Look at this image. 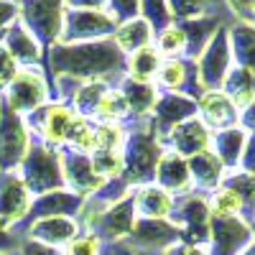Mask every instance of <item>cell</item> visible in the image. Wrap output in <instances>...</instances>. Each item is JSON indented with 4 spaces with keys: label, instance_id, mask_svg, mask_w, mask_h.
Wrapping results in <instances>:
<instances>
[{
    "label": "cell",
    "instance_id": "ee69618b",
    "mask_svg": "<svg viewBox=\"0 0 255 255\" xmlns=\"http://www.w3.org/2000/svg\"><path fill=\"white\" fill-rule=\"evenodd\" d=\"M18 255H64V253H59L56 248H49L44 243H36V240L26 238L23 243L18 245Z\"/></svg>",
    "mask_w": 255,
    "mask_h": 255
},
{
    "label": "cell",
    "instance_id": "ffe728a7",
    "mask_svg": "<svg viewBox=\"0 0 255 255\" xmlns=\"http://www.w3.org/2000/svg\"><path fill=\"white\" fill-rule=\"evenodd\" d=\"M0 44L8 49V54L15 59L18 67L23 64V69H38L41 64H44V49L36 44V38L23 28L20 20H15V23L8 28V33L3 36Z\"/></svg>",
    "mask_w": 255,
    "mask_h": 255
},
{
    "label": "cell",
    "instance_id": "4dcf8cb0",
    "mask_svg": "<svg viewBox=\"0 0 255 255\" xmlns=\"http://www.w3.org/2000/svg\"><path fill=\"white\" fill-rule=\"evenodd\" d=\"M222 92L230 97V102L235 108H248V105L255 100V74L248 69H230V74L225 77Z\"/></svg>",
    "mask_w": 255,
    "mask_h": 255
},
{
    "label": "cell",
    "instance_id": "ab89813d",
    "mask_svg": "<svg viewBox=\"0 0 255 255\" xmlns=\"http://www.w3.org/2000/svg\"><path fill=\"white\" fill-rule=\"evenodd\" d=\"M105 13L120 26V23H125V20L140 15V0H110Z\"/></svg>",
    "mask_w": 255,
    "mask_h": 255
},
{
    "label": "cell",
    "instance_id": "836d02e7",
    "mask_svg": "<svg viewBox=\"0 0 255 255\" xmlns=\"http://www.w3.org/2000/svg\"><path fill=\"white\" fill-rule=\"evenodd\" d=\"M140 18L153 28V33H161L163 28L174 26V15L168 10V0H140Z\"/></svg>",
    "mask_w": 255,
    "mask_h": 255
},
{
    "label": "cell",
    "instance_id": "4fadbf2b",
    "mask_svg": "<svg viewBox=\"0 0 255 255\" xmlns=\"http://www.w3.org/2000/svg\"><path fill=\"white\" fill-rule=\"evenodd\" d=\"M194 115H197V100L194 97L181 95V92H163V95H158V102L151 113L148 128H151V133L161 143L176 125L191 120Z\"/></svg>",
    "mask_w": 255,
    "mask_h": 255
},
{
    "label": "cell",
    "instance_id": "9f6ffc18",
    "mask_svg": "<svg viewBox=\"0 0 255 255\" xmlns=\"http://www.w3.org/2000/svg\"><path fill=\"white\" fill-rule=\"evenodd\" d=\"M13 3H23V0H13Z\"/></svg>",
    "mask_w": 255,
    "mask_h": 255
},
{
    "label": "cell",
    "instance_id": "7bdbcfd3",
    "mask_svg": "<svg viewBox=\"0 0 255 255\" xmlns=\"http://www.w3.org/2000/svg\"><path fill=\"white\" fill-rule=\"evenodd\" d=\"M18 20V3L13 0H0V41L8 33V28Z\"/></svg>",
    "mask_w": 255,
    "mask_h": 255
},
{
    "label": "cell",
    "instance_id": "4316f807",
    "mask_svg": "<svg viewBox=\"0 0 255 255\" xmlns=\"http://www.w3.org/2000/svg\"><path fill=\"white\" fill-rule=\"evenodd\" d=\"M227 38H230L232 59L238 61V67L255 74V26L248 23V20L235 23L232 28H227Z\"/></svg>",
    "mask_w": 255,
    "mask_h": 255
},
{
    "label": "cell",
    "instance_id": "8992f818",
    "mask_svg": "<svg viewBox=\"0 0 255 255\" xmlns=\"http://www.w3.org/2000/svg\"><path fill=\"white\" fill-rule=\"evenodd\" d=\"M49 95H51V84L46 74H41V69H18L15 79L3 92V105L13 113L28 118L38 108H44Z\"/></svg>",
    "mask_w": 255,
    "mask_h": 255
},
{
    "label": "cell",
    "instance_id": "60d3db41",
    "mask_svg": "<svg viewBox=\"0 0 255 255\" xmlns=\"http://www.w3.org/2000/svg\"><path fill=\"white\" fill-rule=\"evenodd\" d=\"M102 253V240L92 232H84V235H77L69 245L64 255H100Z\"/></svg>",
    "mask_w": 255,
    "mask_h": 255
},
{
    "label": "cell",
    "instance_id": "30bf717a",
    "mask_svg": "<svg viewBox=\"0 0 255 255\" xmlns=\"http://www.w3.org/2000/svg\"><path fill=\"white\" fill-rule=\"evenodd\" d=\"M118 23L105 10H64V28L59 44H87L113 38Z\"/></svg>",
    "mask_w": 255,
    "mask_h": 255
},
{
    "label": "cell",
    "instance_id": "6da1fadb",
    "mask_svg": "<svg viewBox=\"0 0 255 255\" xmlns=\"http://www.w3.org/2000/svg\"><path fill=\"white\" fill-rule=\"evenodd\" d=\"M44 67L49 69L51 95L54 79H67L74 84L108 82L118 87L128 69V56L115 46L113 38L87 41V44H56L44 54Z\"/></svg>",
    "mask_w": 255,
    "mask_h": 255
},
{
    "label": "cell",
    "instance_id": "603a6c76",
    "mask_svg": "<svg viewBox=\"0 0 255 255\" xmlns=\"http://www.w3.org/2000/svg\"><path fill=\"white\" fill-rule=\"evenodd\" d=\"M133 207H135V217L168 220L171 207H174V197L156 184H143L133 189Z\"/></svg>",
    "mask_w": 255,
    "mask_h": 255
},
{
    "label": "cell",
    "instance_id": "11a10c76",
    "mask_svg": "<svg viewBox=\"0 0 255 255\" xmlns=\"http://www.w3.org/2000/svg\"><path fill=\"white\" fill-rule=\"evenodd\" d=\"M250 230H253V240H255V222H250Z\"/></svg>",
    "mask_w": 255,
    "mask_h": 255
},
{
    "label": "cell",
    "instance_id": "e0dca14e",
    "mask_svg": "<svg viewBox=\"0 0 255 255\" xmlns=\"http://www.w3.org/2000/svg\"><path fill=\"white\" fill-rule=\"evenodd\" d=\"M82 204H84V197L74 194L69 189L46 191V194H41V197H33L28 217H26V227L36 220H44V217H74L77 220Z\"/></svg>",
    "mask_w": 255,
    "mask_h": 255
},
{
    "label": "cell",
    "instance_id": "52a82bcc",
    "mask_svg": "<svg viewBox=\"0 0 255 255\" xmlns=\"http://www.w3.org/2000/svg\"><path fill=\"white\" fill-rule=\"evenodd\" d=\"M31 130L26 118L0 102V171H18L31 148Z\"/></svg>",
    "mask_w": 255,
    "mask_h": 255
},
{
    "label": "cell",
    "instance_id": "d6a6232c",
    "mask_svg": "<svg viewBox=\"0 0 255 255\" xmlns=\"http://www.w3.org/2000/svg\"><path fill=\"white\" fill-rule=\"evenodd\" d=\"M222 186L235 191L238 199H240V207L245 212V222H255V174H248V171H238V174H230V176H222Z\"/></svg>",
    "mask_w": 255,
    "mask_h": 255
},
{
    "label": "cell",
    "instance_id": "484cf974",
    "mask_svg": "<svg viewBox=\"0 0 255 255\" xmlns=\"http://www.w3.org/2000/svg\"><path fill=\"white\" fill-rule=\"evenodd\" d=\"M153 28L145 23V20L138 15V18H130V20H125V23H120L113 33V41H115V46L125 54V56H130L133 51L138 49H145V46H153Z\"/></svg>",
    "mask_w": 255,
    "mask_h": 255
},
{
    "label": "cell",
    "instance_id": "d6986e66",
    "mask_svg": "<svg viewBox=\"0 0 255 255\" xmlns=\"http://www.w3.org/2000/svg\"><path fill=\"white\" fill-rule=\"evenodd\" d=\"M197 113L202 115L204 128H212L215 133L227 130V128H235L238 125V108L230 102V97L217 90V92H204L197 100Z\"/></svg>",
    "mask_w": 255,
    "mask_h": 255
},
{
    "label": "cell",
    "instance_id": "d4e9b609",
    "mask_svg": "<svg viewBox=\"0 0 255 255\" xmlns=\"http://www.w3.org/2000/svg\"><path fill=\"white\" fill-rule=\"evenodd\" d=\"M179 28L184 31V38H186V51H184V56H186L189 61H197L199 54L207 49V44L212 41V36L220 31V20L202 15V18L184 20V23H179Z\"/></svg>",
    "mask_w": 255,
    "mask_h": 255
},
{
    "label": "cell",
    "instance_id": "2e32d148",
    "mask_svg": "<svg viewBox=\"0 0 255 255\" xmlns=\"http://www.w3.org/2000/svg\"><path fill=\"white\" fill-rule=\"evenodd\" d=\"M253 243V230L240 217H212L207 255H240Z\"/></svg>",
    "mask_w": 255,
    "mask_h": 255
},
{
    "label": "cell",
    "instance_id": "9c48e42d",
    "mask_svg": "<svg viewBox=\"0 0 255 255\" xmlns=\"http://www.w3.org/2000/svg\"><path fill=\"white\" fill-rule=\"evenodd\" d=\"M168 222H174L181 230V243L202 248L209 243V225H212V212L209 204L202 197H189L184 194L179 202L174 199Z\"/></svg>",
    "mask_w": 255,
    "mask_h": 255
},
{
    "label": "cell",
    "instance_id": "db71d44e",
    "mask_svg": "<svg viewBox=\"0 0 255 255\" xmlns=\"http://www.w3.org/2000/svg\"><path fill=\"white\" fill-rule=\"evenodd\" d=\"M250 15H255V0H253V5H250V10H248V18Z\"/></svg>",
    "mask_w": 255,
    "mask_h": 255
},
{
    "label": "cell",
    "instance_id": "83f0119b",
    "mask_svg": "<svg viewBox=\"0 0 255 255\" xmlns=\"http://www.w3.org/2000/svg\"><path fill=\"white\" fill-rule=\"evenodd\" d=\"M245 130L243 128H227V130H220L209 138L212 143V153L220 158V163L225 168H235L240 163L243 148H245Z\"/></svg>",
    "mask_w": 255,
    "mask_h": 255
},
{
    "label": "cell",
    "instance_id": "7c38bea8",
    "mask_svg": "<svg viewBox=\"0 0 255 255\" xmlns=\"http://www.w3.org/2000/svg\"><path fill=\"white\" fill-rule=\"evenodd\" d=\"M59 161H61L64 186H67L69 191H74V194L87 199V197L95 194V191L102 189L105 179L97 176L90 153L77 151V148H72V145H64V148H59Z\"/></svg>",
    "mask_w": 255,
    "mask_h": 255
},
{
    "label": "cell",
    "instance_id": "7dc6e473",
    "mask_svg": "<svg viewBox=\"0 0 255 255\" xmlns=\"http://www.w3.org/2000/svg\"><path fill=\"white\" fill-rule=\"evenodd\" d=\"M18 245L20 243L13 238V232L0 227V255H15L18 253Z\"/></svg>",
    "mask_w": 255,
    "mask_h": 255
},
{
    "label": "cell",
    "instance_id": "8d00e7d4",
    "mask_svg": "<svg viewBox=\"0 0 255 255\" xmlns=\"http://www.w3.org/2000/svg\"><path fill=\"white\" fill-rule=\"evenodd\" d=\"M90 158H92L97 176H102L105 181L123 176V153L120 151H92Z\"/></svg>",
    "mask_w": 255,
    "mask_h": 255
},
{
    "label": "cell",
    "instance_id": "74e56055",
    "mask_svg": "<svg viewBox=\"0 0 255 255\" xmlns=\"http://www.w3.org/2000/svg\"><path fill=\"white\" fill-rule=\"evenodd\" d=\"M209 212H212V217H238L243 207H240V199L235 191H230V189H220L215 191V197H212L209 202Z\"/></svg>",
    "mask_w": 255,
    "mask_h": 255
},
{
    "label": "cell",
    "instance_id": "277c9868",
    "mask_svg": "<svg viewBox=\"0 0 255 255\" xmlns=\"http://www.w3.org/2000/svg\"><path fill=\"white\" fill-rule=\"evenodd\" d=\"M64 0H23L18 3V20L36 38L44 54L59 44L64 28Z\"/></svg>",
    "mask_w": 255,
    "mask_h": 255
},
{
    "label": "cell",
    "instance_id": "1f68e13d",
    "mask_svg": "<svg viewBox=\"0 0 255 255\" xmlns=\"http://www.w3.org/2000/svg\"><path fill=\"white\" fill-rule=\"evenodd\" d=\"M110 90H113V84H108V82H84V84H79V90L74 92L69 108L79 118L90 120V118H95L100 102L105 100V95H108Z\"/></svg>",
    "mask_w": 255,
    "mask_h": 255
},
{
    "label": "cell",
    "instance_id": "f5cc1de1",
    "mask_svg": "<svg viewBox=\"0 0 255 255\" xmlns=\"http://www.w3.org/2000/svg\"><path fill=\"white\" fill-rule=\"evenodd\" d=\"M240 255H255V240H253V243H250V245H248V248L240 253Z\"/></svg>",
    "mask_w": 255,
    "mask_h": 255
},
{
    "label": "cell",
    "instance_id": "f907efd6",
    "mask_svg": "<svg viewBox=\"0 0 255 255\" xmlns=\"http://www.w3.org/2000/svg\"><path fill=\"white\" fill-rule=\"evenodd\" d=\"M230 3V8L235 10L238 15H248V10H250V5H253V0H227Z\"/></svg>",
    "mask_w": 255,
    "mask_h": 255
},
{
    "label": "cell",
    "instance_id": "816d5d0a",
    "mask_svg": "<svg viewBox=\"0 0 255 255\" xmlns=\"http://www.w3.org/2000/svg\"><path fill=\"white\" fill-rule=\"evenodd\" d=\"M110 248H115V250H118V255H133L130 250H125V248H123L120 243H118V245H110Z\"/></svg>",
    "mask_w": 255,
    "mask_h": 255
},
{
    "label": "cell",
    "instance_id": "5bb4252c",
    "mask_svg": "<svg viewBox=\"0 0 255 255\" xmlns=\"http://www.w3.org/2000/svg\"><path fill=\"white\" fill-rule=\"evenodd\" d=\"M31 202L33 197L18 171H0V227L13 230L15 225L26 222Z\"/></svg>",
    "mask_w": 255,
    "mask_h": 255
},
{
    "label": "cell",
    "instance_id": "f546056e",
    "mask_svg": "<svg viewBox=\"0 0 255 255\" xmlns=\"http://www.w3.org/2000/svg\"><path fill=\"white\" fill-rule=\"evenodd\" d=\"M161 54L156 51V46H145L138 49L128 56V69L125 77L133 79V82H143V84H153L158 69H161Z\"/></svg>",
    "mask_w": 255,
    "mask_h": 255
},
{
    "label": "cell",
    "instance_id": "e575fe53",
    "mask_svg": "<svg viewBox=\"0 0 255 255\" xmlns=\"http://www.w3.org/2000/svg\"><path fill=\"white\" fill-rule=\"evenodd\" d=\"M156 51L166 59H179L186 51V38L184 31L179 28V23L163 28L161 33H156Z\"/></svg>",
    "mask_w": 255,
    "mask_h": 255
},
{
    "label": "cell",
    "instance_id": "f1b7e54d",
    "mask_svg": "<svg viewBox=\"0 0 255 255\" xmlns=\"http://www.w3.org/2000/svg\"><path fill=\"white\" fill-rule=\"evenodd\" d=\"M189 163V176L191 181H194L199 189H215L222 184V171H225V166L220 163V158L215 156L207 148V151L197 153V156H191L186 158Z\"/></svg>",
    "mask_w": 255,
    "mask_h": 255
},
{
    "label": "cell",
    "instance_id": "c3c4849f",
    "mask_svg": "<svg viewBox=\"0 0 255 255\" xmlns=\"http://www.w3.org/2000/svg\"><path fill=\"white\" fill-rule=\"evenodd\" d=\"M161 255H207L204 248H197V245H189V243H176L168 250H163Z\"/></svg>",
    "mask_w": 255,
    "mask_h": 255
},
{
    "label": "cell",
    "instance_id": "7402d4cb",
    "mask_svg": "<svg viewBox=\"0 0 255 255\" xmlns=\"http://www.w3.org/2000/svg\"><path fill=\"white\" fill-rule=\"evenodd\" d=\"M156 186H161L168 194H189L191 189V176H189V163L186 158L171 153V151H163L158 166H156V176H153Z\"/></svg>",
    "mask_w": 255,
    "mask_h": 255
},
{
    "label": "cell",
    "instance_id": "cb8c5ba5",
    "mask_svg": "<svg viewBox=\"0 0 255 255\" xmlns=\"http://www.w3.org/2000/svg\"><path fill=\"white\" fill-rule=\"evenodd\" d=\"M118 90L128 105V113L133 115V120H143L153 113L156 102H158V90L156 84H143V82H133L123 77L118 82Z\"/></svg>",
    "mask_w": 255,
    "mask_h": 255
},
{
    "label": "cell",
    "instance_id": "7a4b0ae2",
    "mask_svg": "<svg viewBox=\"0 0 255 255\" xmlns=\"http://www.w3.org/2000/svg\"><path fill=\"white\" fill-rule=\"evenodd\" d=\"M123 179L125 184L135 189L143 184H153L156 166L163 156V145L151 133V128L135 125L133 130H125L123 143Z\"/></svg>",
    "mask_w": 255,
    "mask_h": 255
},
{
    "label": "cell",
    "instance_id": "f6af8a7d",
    "mask_svg": "<svg viewBox=\"0 0 255 255\" xmlns=\"http://www.w3.org/2000/svg\"><path fill=\"white\" fill-rule=\"evenodd\" d=\"M240 166L243 171L255 174V133H250L245 138V148H243V156H240Z\"/></svg>",
    "mask_w": 255,
    "mask_h": 255
},
{
    "label": "cell",
    "instance_id": "d590c367",
    "mask_svg": "<svg viewBox=\"0 0 255 255\" xmlns=\"http://www.w3.org/2000/svg\"><path fill=\"white\" fill-rule=\"evenodd\" d=\"M125 143V128L113 123H97L95 125V143L92 151H123Z\"/></svg>",
    "mask_w": 255,
    "mask_h": 255
},
{
    "label": "cell",
    "instance_id": "f35d334b",
    "mask_svg": "<svg viewBox=\"0 0 255 255\" xmlns=\"http://www.w3.org/2000/svg\"><path fill=\"white\" fill-rule=\"evenodd\" d=\"M209 0H168V10H171L174 20L184 23L191 18H202L207 13Z\"/></svg>",
    "mask_w": 255,
    "mask_h": 255
},
{
    "label": "cell",
    "instance_id": "bcb514c9",
    "mask_svg": "<svg viewBox=\"0 0 255 255\" xmlns=\"http://www.w3.org/2000/svg\"><path fill=\"white\" fill-rule=\"evenodd\" d=\"M110 0H64L67 10H105Z\"/></svg>",
    "mask_w": 255,
    "mask_h": 255
},
{
    "label": "cell",
    "instance_id": "ac0fdd59",
    "mask_svg": "<svg viewBox=\"0 0 255 255\" xmlns=\"http://www.w3.org/2000/svg\"><path fill=\"white\" fill-rule=\"evenodd\" d=\"M209 138L212 135L204 128V123L197 120V118H191V120L176 125L174 130L161 140V145H168V151L181 156V158H191V156L207 151V148H209Z\"/></svg>",
    "mask_w": 255,
    "mask_h": 255
},
{
    "label": "cell",
    "instance_id": "5b68a950",
    "mask_svg": "<svg viewBox=\"0 0 255 255\" xmlns=\"http://www.w3.org/2000/svg\"><path fill=\"white\" fill-rule=\"evenodd\" d=\"M77 118L79 115L69 105L54 102V105H44L36 113H31L26 118V125H28L33 140H41L44 145H51V148H64L69 143Z\"/></svg>",
    "mask_w": 255,
    "mask_h": 255
},
{
    "label": "cell",
    "instance_id": "681fc988",
    "mask_svg": "<svg viewBox=\"0 0 255 255\" xmlns=\"http://www.w3.org/2000/svg\"><path fill=\"white\" fill-rule=\"evenodd\" d=\"M238 120H240V125H243L245 133H248V130L255 133V100L248 105V108H243V115H240Z\"/></svg>",
    "mask_w": 255,
    "mask_h": 255
},
{
    "label": "cell",
    "instance_id": "b9f144b4",
    "mask_svg": "<svg viewBox=\"0 0 255 255\" xmlns=\"http://www.w3.org/2000/svg\"><path fill=\"white\" fill-rule=\"evenodd\" d=\"M15 74H18L15 59L8 54V49H5L3 44H0V95L8 90V84L15 79Z\"/></svg>",
    "mask_w": 255,
    "mask_h": 255
},
{
    "label": "cell",
    "instance_id": "ba28073f",
    "mask_svg": "<svg viewBox=\"0 0 255 255\" xmlns=\"http://www.w3.org/2000/svg\"><path fill=\"white\" fill-rule=\"evenodd\" d=\"M181 243V230L168 220H143L138 217L133 232L120 245L133 255H161L171 245Z\"/></svg>",
    "mask_w": 255,
    "mask_h": 255
},
{
    "label": "cell",
    "instance_id": "3957f363",
    "mask_svg": "<svg viewBox=\"0 0 255 255\" xmlns=\"http://www.w3.org/2000/svg\"><path fill=\"white\" fill-rule=\"evenodd\" d=\"M18 176L23 179L31 197H41L46 191L67 189L61 176V161H59V148L44 145L41 140H31V148L18 168Z\"/></svg>",
    "mask_w": 255,
    "mask_h": 255
},
{
    "label": "cell",
    "instance_id": "9a60e30c",
    "mask_svg": "<svg viewBox=\"0 0 255 255\" xmlns=\"http://www.w3.org/2000/svg\"><path fill=\"white\" fill-rule=\"evenodd\" d=\"M135 207H133V191L128 197H123L120 202H115L113 207H108L102 215L92 222V227L87 232L97 235L102 243L108 245H118L123 243L128 235L133 232V225H135Z\"/></svg>",
    "mask_w": 255,
    "mask_h": 255
},
{
    "label": "cell",
    "instance_id": "44dd1931",
    "mask_svg": "<svg viewBox=\"0 0 255 255\" xmlns=\"http://www.w3.org/2000/svg\"><path fill=\"white\" fill-rule=\"evenodd\" d=\"M28 238L36 243H44L49 248H59V245H69L77 235H79V225L74 217H44L36 220L28 227Z\"/></svg>",
    "mask_w": 255,
    "mask_h": 255
},
{
    "label": "cell",
    "instance_id": "8fae6325",
    "mask_svg": "<svg viewBox=\"0 0 255 255\" xmlns=\"http://www.w3.org/2000/svg\"><path fill=\"white\" fill-rule=\"evenodd\" d=\"M197 64V77L204 92H217L222 90L225 77L232 69V51H230V38H227V28H220L212 41L207 44V49L199 54Z\"/></svg>",
    "mask_w": 255,
    "mask_h": 255
}]
</instances>
